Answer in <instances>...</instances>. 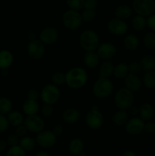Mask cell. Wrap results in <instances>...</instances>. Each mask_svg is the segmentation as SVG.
<instances>
[{"label": "cell", "mask_w": 155, "mask_h": 156, "mask_svg": "<svg viewBox=\"0 0 155 156\" xmlns=\"http://www.w3.org/2000/svg\"><path fill=\"white\" fill-rule=\"evenodd\" d=\"M132 14V9L127 5H120L115 9V15L122 20L128 19Z\"/></svg>", "instance_id": "24"}, {"label": "cell", "mask_w": 155, "mask_h": 156, "mask_svg": "<svg viewBox=\"0 0 155 156\" xmlns=\"http://www.w3.org/2000/svg\"><path fill=\"white\" fill-rule=\"evenodd\" d=\"M79 156H87V154L85 153V152H82L80 154V155H79Z\"/></svg>", "instance_id": "53"}, {"label": "cell", "mask_w": 155, "mask_h": 156, "mask_svg": "<svg viewBox=\"0 0 155 156\" xmlns=\"http://www.w3.org/2000/svg\"><path fill=\"white\" fill-rule=\"evenodd\" d=\"M14 56L12 52L8 50H0V69L6 70L12 66Z\"/></svg>", "instance_id": "17"}, {"label": "cell", "mask_w": 155, "mask_h": 156, "mask_svg": "<svg viewBox=\"0 0 155 156\" xmlns=\"http://www.w3.org/2000/svg\"><path fill=\"white\" fill-rule=\"evenodd\" d=\"M147 26L151 31L155 32V14H152L147 18Z\"/></svg>", "instance_id": "44"}, {"label": "cell", "mask_w": 155, "mask_h": 156, "mask_svg": "<svg viewBox=\"0 0 155 156\" xmlns=\"http://www.w3.org/2000/svg\"><path fill=\"white\" fill-rule=\"evenodd\" d=\"M36 141L30 136L21 137L19 140V146L25 151H31L34 149Z\"/></svg>", "instance_id": "31"}, {"label": "cell", "mask_w": 155, "mask_h": 156, "mask_svg": "<svg viewBox=\"0 0 155 156\" xmlns=\"http://www.w3.org/2000/svg\"><path fill=\"white\" fill-rule=\"evenodd\" d=\"M98 6V0H84V8L90 10H95Z\"/></svg>", "instance_id": "41"}, {"label": "cell", "mask_w": 155, "mask_h": 156, "mask_svg": "<svg viewBox=\"0 0 155 156\" xmlns=\"http://www.w3.org/2000/svg\"><path fill=\"white\" fill-rule=\"evenodd\" d=\"M129 120V116L125 110H119L112 116V122L116 126H124Z\"/></svg>", "instance_id": "29"}, {"label": "cell", "mask_w": 155, "mask_h": 156, "mask_svg": "<svg viewBox=\"0 0 155 156\" xmlns=\"http://www.w3.org/2000/svg\"><path fill=\"white\" fill-rule=\"evenodd\" d=\"M143 83L149 89L155 88V70L146 72L143 77Z\"/></svg>", "instance_id": "32"}, {"label": "cell", "mask_w": 155, "mask_h": 156, "mask_svg": "<svg viewBox=\"0 0 155 156\" xmlns=\"http://www.w3.org/2000/svg\"><path fill=\"white\" fill-rule=\"evenodd\" d=\"M79 44L81 47L86 52L96 51L100 45V38L94 30H85L81 34Z\"/></svg>", "instance_id": "2"}, {"label": "cell", "mask_w": 155, "mask_h": 156, "mask_svg": "<svg viewBox=\"0 0 155 156\" xmlns=\"http://www.w3.org/2000/svg\"><path fill=\"white\" fill-rule=\"evenodd\" d=\"M67 5L70 9L75 11L81 10L84 8V0H65Z\"/></svg>", "instance_id": "37"}, {"label": "cell", "mask_w": 155, "mask_h": 156, "mask_svg": "<svg viewBox=\"0 0 155 156\" xmlns=\"http://www.w3.org/2000/svg\"><path fill=\"white\" fill-rule=\"evenodd\" d=\"M13 105H12V101L9 98L5 97L0 98V114H9L12 111Z\"/></svg>", "instance_id": "33"}, {"label": "cell", "mask_w": 155, "mask_h": 156, "mask_svg": "<svg viewBox=\"0 0 155 156\" xmlns=\"http://www.w3.org/2000/svg\"><path fill=\"white\" fill-rule=\"evenodd\" d=\"M129 110H130V112L132 113L133 115H136V114H138V112H139V109H138L136 107L132 106Z\"/></svg>", "instance_id": "51"}, {"label": "cell", "mask_w": 155, "mask_h": 156, "mask_svg": "<svg viewBox=\"0 0 155 156\" xmlns=\"http://www.w3.org/2000/svg\"><path fill=\"white\" fill-rule=\"evenodd\" d=\"M9 126L8 118L3 114H0V133L5 132Z\"/></svg>", "instance_id": "39"}, {"label": "cell", "mask_w": 155, "mask_h": 156, "mask_svg": "<svg viewBox=\"0 0 155 156\" xmlns=\"http://www.w3.org/2000/svg\"><path fill=\"white\" fill-rule=\"evenodd\" d=\"M113 91V85L109 78H99L92 87L93 94L97 98H106Z\"/></svg>", "instance_id": "3"}, {"label": "cell", "mask_w": 155, "mask_h": 156, "mask_svg": "<svg viewBox=\"0 0 155 156\" xmlns=\"http://www.w3.org/2000/svg\"><path fill=\"white\" fill-rule=\"evenodd\" d=\"M88 82V73L81 67H74L65 74V84L72 89H79Z\"/></svg>", "instance_id": "1"}, {"label": "cell", "mask_w": 155, "mask_h": 156, "mask_svg": "<svg viewBox=\"0 0 155 156\" xmlns=\"http://www.w3.org/2000/svg\"><path fill=\"white\" fill-rule=\"evenodd\" d=\"M154 56H155V51H154Z\"/></svg>", "instance_id": "54"}, {"label": "cell", "mask_w": 155, "mask_h": 156, "mask_svg": "<svg viewBox=\"0 0 155 156\" xmlns=\"http://www.w3.org/2000/svg\"><path fill=\"white\" fill-rule=\"evenodd\" d=\"M121 156H137L136 154L134 152H132V151H126L125 152H123Z\"/></svg>", "instance_id": "50"}, {"label": "cell", "mask_w": 155, "mask_h": 156, "mask_svg": "<svg viewBox=\"0 0 155 156\" xmlns=\"http://www.w3.org/2000/svg\"><path fill=\"white\" fill-rule=\"evenodd\" d=\"M59 37V32L55 27H47L40 32L39 40L45 45H50L56 42Z\"/></svg>", "instance_id": "15"}, {"label": "cell", "mask_w": 155, "mask_h": 156, "mask_svg": "<svg viewBox=\"0 0 155 156\" xmlns=\"http://www.w3.org/2000/svg\"><path fill=\"white\" fill-rule=\"evenodd\" d=\"M45 44L40 40H32L27 45V51L31 59L38 60L45 54Z\"/></svg>", "instance_id": "10"}, {"label": "cell", "mask_w": 155, "mask_h": 156, "mask_svg": "<svg viewBox=\"0 0 155 156\" xmlns=\"http://www.w3.org/2000/svg\"><path fill=\"white\" fill-rule=\"evenodd\" d=\"M57 141V136L51 130H42L38 133L36 143L43 149H48L54 146Z\"/></svg>", "instance_id": "9"}, {"label": "cell", "mask_w": 155, "mask_h": 156, "mask_svg": "<svg viewBox=\"0 0 155 156\" xmlns=\"http://www.w3.org/2000/svg\"><path fill=\"white\" fill-rule=\"evenodd\" d=\"M141 67L140 63L138 62H132L129 65V73H132V74L137 75L141 72Z\"/></svg>", "instance_id": "40"}, {"label": "cell", "mask_w": 155, "mask_h": 156, "mask_svg": "<svg viewBox=\"0 0 155 156\" xmlns=\"http://www.w3.org/2000/svg\"><path fill=\"white\" fill-rule=\"evenodd\" d=\"M27 131L28 130H27V129L26 128V126H24V124H21L16 127V129H15V134H16L18 137H23L24 136H26Z\"/></svg>", "instance_id": "46"}, {"label": "cell", "mask_w": 155, "mask_h": 156, "mask_svg": "<svg viewBox=\"0 0 155 156\" xmlns=\"http://www.w3.org/2000/svg\"><path fill=\"white\" fill-rule=\"evenodd\" d=\"M85 122L90 129L94 130L100 129L103 124V114L97 108H92L87 114Z\"/></svg>", "instance_id": "8"}, {"label": "cell", "mask_w": 155, "mask_h": 156, "mask_svg": "<svg viewBox=\"0 0 155 156\" xmlns=\"http://www.w3.org/2000/svg\"><path fill=\"white\" fill-rule=\"evenodd\" d=\"M84 62L90 69H94L99 65L100 57L96 51H88L84 56Z\"/></svg>", "instance_id": "20"}, {"label": "cell", "mask_w": 155, "mask_h": 156, "mask_svg": "<svg viewBox=\"0 0 155 156\" xmlns=\"http://www.w3.org/2000/svg\"><path fill=\"white\" fill-rule=\"evenodd\" d=\"M7 142L0 141V152H3L7 148Z\"/></svg>", "instance_id": "49"}, {"label": "cell", "mask_w": 155, "mask_h": 156, "mask_svg": "<svg viewBox=\"0 0 155 156\" xmlns=\"http://www.w3.org/2000/svg\"><path fill=\"white\" fill-rule=\"evenodd\" d=\"M22 110L24 114L27 116L34 115L39 111L40 105L36 101L27 99L23 104Z\"/></svg>", "instance_id": "19"}, {"label": "cell", "mask_w": 155, "mask_h": 156, "mask_svg": "<svg viewBox=\"0 0 155 156\" xmlns=\"http://www.w3.org/2000/svg\"><path fill=\"white\" fill-rule=\"evenodd\" d=\"M80 117L81 113L74 108H68L62 113V119L68 124H73L78 122Z\"/></svg>", "instance_id": "18"}, {"label": "cell", "mask_w": 155, "mask_h": 156, "mask_svg": "<svg viewBox=\"0 0 155 156\" xmlns=\"http://www.w3.org/2000/svg\"><path fill=\"white\" fill-rule=\"evenodd\" d=\"M141 69L144 71H151L155 70V56L151 55H147L141 58L140 61Z\"/></svg>", "instance_id": "28"}, {"label": "cell", "mask_w": 155, "mask_h": 156, "mask_svg": "<svg viewBox=\"0 0 155 156\" xmlns=\"http://www.w3.org/2000/svg\"><path fill=\"white\" fill-rule=\"evenodd\" d=\"M53 108L52 105H47L44 104L43 106L42 107V114L46 117H49L53 114Z\"/></svg>", "instance_id": "43"}, {"label": "cell", "mask_w": 155, "mask_h": 156, "mask_svg": "<svg viewBox=\"0 0 155 156\" xmlns=\"http://www.w3.org/2000/svg\"><path fill=\"white\" fill-rule=\"evenodd\" d=\"M5 156H26V151L19 145L10 146L6 152Z\"/></svg>", "instance_id": "35"}, {"label": "cell", "mask_w": 155, "mask_h": 156, "mask_svg": "<svg viewBox=\"0 0 155 156\" xmlns=\"http://www.w3.org/2000/svg\"><path fill=\"white\" fill-rule=\"evenodd\" d=\"M83 21L84 22H91L94 20L96 17V13L94 10H90V9H84L83 12L81 13Z\"/></svg>", "instance_id": "38"}, {"label": "cell", "mask_w": 155, "mask_h": 156, "mask_svg": "<svg viewBox=\"0 0 155 156\" xmlns=\"http://www.w3.org/2000/svg\"><path fill=\"white\" fill-rule=\"evenodd\" d=\"M126 130L130 135H138L141 133L144 128V121L140 117H132L129 119L125 125Z\"/></svg>", "instance_id": "14"}, {"label": "cell", "mask_w": 155, "mask_h": 156, "mask_svg": "<svg viewBox=\"0 0 155 156\" xmlns=\"http://www.w3.org/2000/svg\"><path fill=\"white\" fill-rule=\"evenodd\" d=\"M114 66L110 61L104 60L100 66L98 76L99 78H109L113 73Z\"/></svg>", "instance_id": "26"}, {"label": "cell", "mask_w": 155, "mask_h": 156, "mask_svg": "<svg viewBox=\"0 0 155 156\" xmlns=\"http://www.w3.org/2000/svg\"><path fill=\"white\" fill-rule=\"evenodd\" d=\"M40 98L44 104L53 105L60 98V91L57 85L49 84L43 88L40 92Z\"/></svg>", "instance_id": "7"}, {"label": "cell", "mask_w": 155, "mask_h": 156, "mask_svg": "<svg viewBox=\"0 0 155 156\" xmlns=\"http://www.w3.org/2000/svg\"><path fill=\"white\" fill-rule=\"evenodd\" d=\"M40 96V94L37 91V89H35V88H32L27 93V99H30V100L36 101L39 98Z\"/></svg>", "instance_id": "47"}, {"label": "cell", "mask_w": 155, "mask_h": 156, "mask_svg": "<svg viewBox=\"0 0 155 156\" xmlns=\"http://www.w3.org/2000/svg\"><path fill=\"white\" fill-rule=\"evenodd\" d=\"M144 130L147 133H155V123L151 121H147V123H144Z\"/></svg>", "instance_id": "45"}, {"label": "cell", "mask_w": 155, "mask_h": 156, "mask_svg": "<svg viewBox=\"0 0 155 156\" xmlns=\"http://www.w3.org/2000/svg\"><path fill=\"white\" fill-rule=\"evenodd\" d=\"M35 156H51L48 152H44V151H41V152H38L35 155Z\"/></svg>", "instance_id": "52"}, {"label": "cell", "mask_w": 155, "mask_h": 156, "mask_svg": "<svg viewBox=\"0 0 155 156\" xmlns=\"http://www.w3.org/2000/svg\"><path fill=\"white\" fill-rule=\"evenodd\" d=\"M138 114H139L140 118L142 119L144 121H148L153 118L154 115V109L150 104L144 103L140 107Z\"/></svg>", "instance_id": "21"}, {"label": "cell", "mask_w": 155, "mask_h": 156, "mask_svg": "<svg viewBox=\"0 0 155 156\" xmlns=\"http://www.w3.org/2000/svg\"><path fill=\"white\" fill-rule=\"evenodd\" d=\"M129 73V65L125 62H120L114 66L112 75L117 79H124Z\"/></svg>", "instance_id": "27"}, {"label": "cell", "mask_w": 155, "mask_h": 156, "mask_svg": "<svg viewBox=\"0 0 155 156\" xmlns=\"http://www.w3.org/2000/svg\"><path fill=\"white\" fill-rule=\"evenodd\" d=\"M147 26V19L145 17L137 15L132 20V27L137 31H141Z\"/></svg>", "instance_id": "30"}, {"label": "cell", "mask_w": 155, "mask_h": 156, "mask_svg": "<svg viewBox=\"0 0 155 156\" xmlns=\"http://www.w3.org/2000/svg\"><path fill=\"white\" fill-rule=\"evenodd\" d=\"M24 126L27 130L33 133H38L44 129L45 123L43 119L36 114L34 115L27 116V118L24 120Z\"/></svg>", "instance_id": "11"}, {"label": "cell", "mask_w": 155, "mask_h": 156, "mask_svg": "<svg viewBox=\"0 0 155 156\" xmlns=\"http://www.w3.org/2000/svg\"><path fill=\"white\" fill-rule=\"evenodd\" d=\"M116 47L111 43L104 42L100 44L97 49V53L100 59L103 60H109L116 54Z\"/></svg>", "instance_id": "13"}, {"label": "cell", "mask_w": 155, "mask_h": 156, "mask_svg": "<svg viewBox=\"0 0 155 156\" xmlns=\"http://www.w3.org/2000/svg\"><path fill=\"white\" fill-rule=\"evenodd\" d=\"M53 133H54L55 134H56V136H61L62 134V133H63V126H62V125H56V126L54 127V129H53Z\"/></svg>", "instance_id": "48"}, {"label": "cell", "mask_w": 155, "mask_h": 156, "mask_svg": "<svg viewBox=\"0 0 155 156\" xmlns=\"http://www.w3.org/2000/svg\"><path fill=\"white\" fill-rule=\"evenodd\" d=\"M124 82L126 88L133 93L141 89V81L137 75L129 73L124 79Z\"/></svg>", "instance_id": "16"}, {"label": "cell", "mask_w": 155, "mask_h": 156, "mask_svg": "<svg viewBox=\"0 0 155 156\" xmlns=\"http://www.w3.org/2000/svg\"><path fill=\"white\" fill-rule=\"evenodd\" d=\"M143 43L148 50H155V32L150 31L146 33L143 38Z\"/></svg>", "instance_id": "34"}, {"label": "cell", "mask_w": 155, "mask_h": 156, "mask_svg": "<svg viewBox=\"0 0 155 156\" xmlns=\"http://www.w3.org/2000/svg\"><path fill=\"white\" fill-rule=\"evenodd\" d=\"M132 9L138 15L148 17L155 12L154 0H133Z\"/></svg>", "instance_id": "6"}, {"label": "cell", "mask_w": 155, "mask_h": 156, "mask_svg": "<svg viewBox=\"0 0 155 156\" xmlns=\"http://www.w3.org/2000/svg\"><path fill=\"white\" fill-rule=\"evenodd\" d=\"M68 150L70 153L74 155H79L84 150V143L81 140L74 138L70 141L68 144Z\"/></svg>", "instance_id": "25"}, {"label": "cell", "mask_w": 155, "mask_h": 156, "mask_svg": "<svg viewBox=\"0 0 155 156\" xmlns=\"http://www.w3.org/2000/svg\"><path fill=\"white\" fill-rule=\"evenodd\" d=\"M114 102L119 110L127 111L132 106L134 102L133 92L126 88H122L116 91L114 98Z\"/></svg>", "instance_id": "4"}, {"label": "cell", "mask_w": 155, "mask_h": 156, "mask_svg": "<svg viewBox=\"0 0 155 156\" xmlns=\"http://www.w3.org/2000/svg\"><path fill=\"white\" fill-rule=\"evenodd\" d=\"M7 118L9 125H12V126H15V127H17V126L23 124L24 122L23 114L21 112L17 111H11L9 114H8Z\"/></svg>", "instance_id": "23"}, {"label": "cell", "mask_w": 155, "mask_h": 156, "mask_svg": "<svg viewBox=\"0 0 155 156\" xmlns=\"http://www.w3.org/2000/svg\"><path fill=\"white\" fill-rule=\"evenodd\" d=\"M52 82L56 85H62L65 83V74L62 72H56L52 76Z\"/></svg>", "instance_id": "36"}, {"label": "cell", "mask_w": 155, "mask_h": 156, "mask_svg": "<svg viewBox=\"0 0 155 156\" xmlns=\"http://www.w3.org/2000/svg\"><path fill=\"white\" fill-rule=\"evenodd\" d=\"M124 47L126 50L129 51H135L139 47V39L138 37L135 34H128L125 37L124 41H123Z\"/></svg>", "instance_id": "22"}, {"label": "cell", "mask_w": 155, "mask_h": 156, "mask_svg": "<svg viewBox=\"0 0 155 156\" xmlns=\"http://www.w3.org/2000/svg\"><path fill=\"white\" fill-rule=\"evenodd\" d=\"M19 137L15 133L10 134L7 138V143L9 146H13L19 145Z\"/></svg>", "instance_id": "42"}, {"label": "cell", "mask_w": 155, "mask_h": 156, "mask_svg": "<svg viewBox=\"0 0 155 156\" xmlns=\"http://www.w3.org/2000/svg\"><path fill=\"white\" fill-rule=\"evenodd\" d=\"M83 20L81 15L78 11L69 10L66 11L62 15V23L63 25L69 30H76L81 25Z\"/></svg>", "instance_id": "5"}, {"label": "cell", "mask_w": 155, "mask_h": 156, "mask_svg": "<svg viewBox=\"0 0 155 156\" xmlns=\"http://www.w3.org/2000/svg\"><path fill=\"white\" fill-rule=\"evenodd\" d=\"M107 28L112 34L115 36H122L127 33L129 27L124 20L115 18L108 22Z\"/></svg>", "instance_id": "12"}]
</instances>
